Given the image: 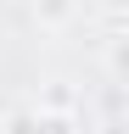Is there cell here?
Here are the masks:
<instances>
[{"instance_id": "obj_3", "label": "cell", "mask_w": 129, "mask_h": 134, "mask_svg": "<svg viewBox=\"0 0 129 134\" xmlns=\"http://www.w3.org/2000/svg\"><path fill=\"white\" fill-rule=\"evenodd\" d=\"M0 134H6V117H0Z\"/></svg>"}, {"instance_id": "obj_1", "label": "cell", "mask_w": 129, "mask_h": 134, "mask_svg": "<svg viewBox=\"0 0 129 134\" xmlns=\"http://www.w3.org/2000/svg\"><path fill=\"white\" fill-rule=\"evenodd\" d=\"M28 134H79V123H73L68 106H39L34 123H28Z\"/></svg>"}, {"instance_id": "obj_2", "label": "cell", "mask_w": 129, "mask_h": 134, "mask_svg": "<svg viewBox=\"0 0 129 134\" xmlns=\"http://www.w3.org/2000/svg\"><path fill=\"white\" fill-rule=\"evenodd\" d=\"M68 11H73L68 0H34V17H39V23H51V28H56V23H68Z\"/></svg>"}]
</instances>
